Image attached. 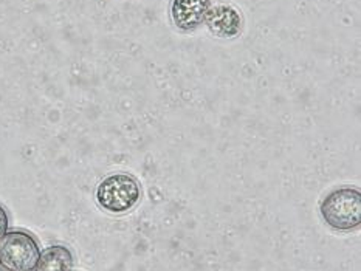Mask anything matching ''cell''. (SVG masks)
Instances as JSON below:
<instances>
[{"instance_id":"obj_1","label":"cell","mask_w":361,"mask_h":271,"mask_svg":"<svg viewBox=\"0 0 361 271\" xmlns=\"http://www.w3.org/2000/svg\"><path fill=\"white\" fill-rule=\"evenodd\" d=\"M323 220L335 231H352L361 225V194L344 186L329 192L319 205Z\"/></svg>"},{"instance_id":"obj_2","label":"cell","mask_w":361,"mask_h":271,"mask_svg":"<svg viewBox=\"0 0 361 271\" xmlns=\"http://www.w3.org/2000/svg\"><path fill=\"white\" fill-rule=\"evenodd\" d=\"M143 191L135 177L118 172L106 177L97 188V201L111 214H126L135 208Z\"/></svg>"},{"instance_id":"obj_4","label":"cell","mask_w":361,"mask_h":271,"mask_svg":"<svg viewBox=\"0 0 361 271\" xmlns=\"http://www.w3.org/2000/svg\"><path fill=\"white\" fill-rule=\"evenodd\" d=\"M211 8V0H172L171 19L182 31L199 28Z\"/></svg>"},{"instance_id":"obj_3","label":"cell","mask_w":361,"mask_h":271,"mask_svg":"<svg viewBox=\"0 0 361 271\" xmlns=\"http://www.w3.org/2000/svg\"><path fill=\"white\" fill-rule=\"evenodd\" d=\"M41 254L36 239L25 231H6L0 239V263L11 271H33Z\"/></svg>"},{"instance_id":"obj_5","label":"cell","mask_w":361,"mask_h":271,"mask_svg":"<svg viewBox=\"0 0 361 271\" xmlns=\"http://www.w3.org/2000/svg\"><path fill=\"white\" fill-rule=\"evenodd\" d=\"M203 22L211 33L219 37H234L242 31V15L231 5L221 4L211 6Z\"/></svg>"},{"instance_id":"obj_8","label":"cell","mask_w":361,"mask_h":271,"mask_svg":"<svg viewBox=\"0 0 361 271\" xmlns=\"http://www.w3.org/2000/svg\"><path fill=\"white\" fill-rule=\"evenodd\" d=\"M0 271H11V270H8L5 265H2V263H0Z\"/></svg>"},{"instance_id":"obj_7","label":"cell","mask_w":361,"mask_h":271,"mask_svg":"<svg viewBox=\"0 0 361 271\" xmlns=\"http://www.w3.org/2000/svg\"><path fill=\"white\" fill-rule=\"evenodd\" d=\"M8 225H10V223H8V214L5 211V208L0 205V239H2L6 234Z\"/></svg>"},{"instance_id":"obj_6","label":"cell","mask_w":361,"mask_h":271,"mask_svg":"<svg viewBox=\"0 0 361 271\" xmlns=\"http://www.w3.org/2000/svg\"><path fill=\"white\" fill-rule=\"evenodd\" d=\"M73 254L64 245H53L39 254L33 271H72Z\"/></svg>"}]
</instances>
